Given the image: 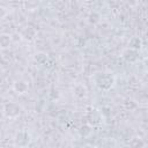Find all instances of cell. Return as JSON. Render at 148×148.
I'll return each instance as SVG.
<instances>
[{
	"label": "cell",
	"mask_w": 148,
	"mask_h": 148,
	"mask_svg": "<svg viewBox=\"0 0 148 148\" xmlns=\"http://www.w3.org/2000/svg\"><path fill=\"white\" fill-rule=\"evenodd\" d=\"M94 84L102 91H109L116 83V76L108 71H99L92 74Z\"/></svg>",
	"instance_id": "6da1fadb"
},
{
	"label": "cell",
	"mask_w": 148,
	"mask_h": 148,
	"mask_svg": "<svg viewBox=\"0 0 148 148\" xmlns=\"http://www.w3.org/2000/svg\"><path fill=\"white\" fill-rule=\"evenodd\" d=\"M99 111H101V113H102L103 117H109L111 114V109L109 106H103Z\"/></svg>",
	"instance_id": "2e32d148"
},
{
	"label": "cell",
	"mask_w": 148,
	"mask_h": 148,
	"mask_svg": "<svg viewBox=\"0 0 148 148\" xmlns=\"http://www.w3.org/2000/svg\"><path fill=\"white\" fill-rule=\"evenodd\" d=\"M130 146L131 147H139V148H141V147H145L146 146V142L139 136H135V138H133L131 141H130Z\"/></svg>",
	"instance_id": "9a60e30c"
},
{
	"label": "cell",
	"mask_w": 148,
	"mask_h": 148,
	"mask_svg": "<svg viewBox=\"0 0 148 148\" xmlns=\"http://www.w3.org/2000/svg\"><path fill=\"white\" fill-rule=\"evenodd\" d=\"M21 112H22V108L17 103L9 102L3 105V114L9 119L17 118L21 114Z\"/></svg>",
	"instance_id": "3957f363"
},
{
	"label": "cell",
	"mask_w": 148,
	"mask_h": 148,
	"mask_svg": "<svg viewBox=\"0 0 148 148\" xmlns=\"http://www.w3.org/2000/svg\"><path fill=\"white\" fill-rule=\"evenodd\" d=\"M87 92H88V91H87L86 86H83V84H81V83L74 86V88H73V94H74V96L77 97V98H84V97L87 96Z\"/></svg>",
	"instance_id": "ba28073f"
},
{
	"label": "cell",
	"mask_w": 148,
	"mask_h": 148,
	"mask_svg": "<svg viewBox=\"0 0 148 148\" xmlns=\"http://www.w3.org/2000/svg\"><path fill=\"white\" fill-rule=\"evenodd\" d=\"M20 34H21L22 39H25L27 42H32V40L36 38L37 31H36V29H35L34 27L28 25V27H24Z\"/></svg>",
	"instance_id": "8992f818"
},
{
	"label": "cell",
	"mask_w": 148,
	"mask_h": 148,
	"mask_svg": "<svg viewBox=\"0 0 148 148\" xmlns=\"http://www.w3.org/2000/svg\"><path fill=\"white\" fill-rule=\"evenodd\" d=\"M40 0H23V8L28 12H34L39 7Z\"/></svg>",
	"instance_id": "30bf717a"
},
{
	"label": "cell",
	"mask_w": 148,
	"mask_h": 148,
	"mask_svg": "<svg viewBox=\"0 0 148 148\" xmlns=\"http://www.w3.org/2000/svg\"><path fill=\"white\" fill-rule=\"evenodd\" d=\"M34 60H35L38 65L45 66V65L47 64V61H49V56H47V53L40 51V52H37V53L34 56Z\"/></svg>",
	"instance_id": "8fae6325"
},
{
	"label": "cell",
	"mask_w": 148,
	"mask_h": 148,
	"mask_svg": "<svg viewBox=\"0 0 148 148\" xmlns=\"http://www.w3.org/2000/svg\"><path fill=\"white\" fill-rule=\"evenodd\" d=\"M103 116L98 109H90L86 113V123L91 127H97L102 124Z\"/></svg>",
	"instance_id": "7a4b0ae2"
},
{
	"label": "cell",
	"mask_w": 148,
	"mask_h": 148,
	"mask_svg": "<svg viewBox=\"0 0 148 148\" xmlns=\"http://www.w3.org/2000/svg\"><path fill=\"white\" fill-rule=\"evenodd\" d=\"M10 36H12V40H13L14 43L21 42V39H22V37H21V34H18V32H14V34H12Z\"/></svg>",
	"instance_id": "e0dca14e"
},
{
	"label": "cell",
	"mask_w": 148,
	"mask_h": 148,
	"mask_svg": "<svg viewBox=\"0 0 148 148\" xmlns=\"http://www.w3.org/2000/svg\"><path fill=\"white\" fill-rule=\"evenodd\" d=\"M6 14H7V10H6V8H3V7H0V20H1L2 17H5V16H6Z\"/></svg>",
	"instance_id": "ffe728a7"
},
{
	"label": "cell",
	"mask_w": 148,
	"mask_h": 148,
	"mask_svg": "<svg viewBox=\"0 0 148 148\" xmlns=\"http://www.w3.org/2000/svg\"><path fill=\"white\" fill-rule=\"evenodd\" d=\"M13 89L17 94H24L28 90V83L24 80H16L13 83Z\"/></svg>",
	"instance_id": "52a82bcc"
},
{
	"label": "cell",
	"mask_w": 148,
	"mask_h": 148,
	"mask_svg": "<svg viewBox=\"0 0 148 148\" xmlns=\"http://www.w3.org/2000/svg\"><path fill=\"white\" fill-rule=\"evenodd\" d=\"M121 58L130 64H134L140 59V53L138 50L131 49V47H126L125 50H123L121 52Z\"/></svg>",
	"instance_id": "5b68a950"
},
{
	"label": "cell",
	"mask_w": 148,
	"mask_h": 148,
	"mask_svg": "<svg viewBox=\"0 0 148 148\" xmlns=\"http://www.w3.org/2000/svg\"><path fill=\"white\" fill-rule=\"evenodd\" d=\"M50 99H57L58 97H59V92H58V90H56V89H51V92H50Z\"/></svg>",
	"instance_id": "ac0fdd59"
},
{
	"label": "cell",
	"mask_w": 148,
	"mask_h": 148,
	"mask_svg": "<svg viewBox=\"0 0 148 148\" xmlns=\"http://www.w3.org/2000/svg\"><path fill=\"white\" fill-rule=\"evenodd\" d=\"M12 43H13V40H12V36L9 34H0V49L6 50L10 46Z\"/></svg>",
	"instance_id": "9c48e42d"
},
{
	"label": "cell",
	"mask_w": 148,
	"mask_h": 148,
	"mask_svg": "<svg viewBox=\"0 0 148 148\" xmlns=\"http://www.w3.org/2000/svg\"><path fill=\"white\" fill-rule=\"evenodd\" d=\"M91 131H92V127L89 126L88 124H84L82 126L79 127V134L82 136V138H87L91 134Z\"/></svg>",
	"instance_id": "4fadbf2b"
},
{
	"label": "cell",
	"mask_w": 148,
	"mask_h": 148,
	"mask_svg": "<svg viewBox=\"0 0 148 148\" xmlns=\"http://www.w3.org/2000/svg\"><path fill=\"white\" fill-rule=\"evenodd\" d=\"M101 20V15L97 13V12H90L89 15H88V22L90 24H96L98 23Z\"/></svg>",
	"instance_id": "5bb4252c"
},
{
	"label": "cell",
	"mask_w": 148,
	"mask_h": 148,
	"mask_svg": "<svg viewBox=\"0 0 148 148\" xmlns=\"http://www.w3.org/2000/svg\"><path fill=\"white\" fill-rule=\"evenodd\" d=\"M31 136L28 133V131H20L14 136V145L16 147H25L30 143Z\"/></svg>",
	"instance_id": "277c9868"
},
{
	"label": "cell",
	"mask_w": 148,
	"mask_h": 148,
	"mask_svg": "<svg viewBox=\"0 0 148 148\" xmlns=\"http://www.w3.org/2000/svg\"><path fill=\"white\" fill-rule=\"evenodd\" d=\"M141 46H142V40L138 36H133L130 39V42H128V47H131V49H134V50L140 51L141 50Z\"/></svg>",
	"instance_id": "7c38bea8"
},
{
	"label": "cell",
	"mask_w": 148,
	"mask_h": 148,
	"mask_svg": "<svg viewBox=\"0 0 148 148\" xmlns=\"http://www.w3.org/2000/svg\"><path fill=\"white\" fill-rule=\"evenodd\" d=\"M125 106L127 108V109H135L136 108V103L135 102H133V101H127V102H125Z\"/></svg>",
	"instance_id": "d6986e66"
}]
</instances>
